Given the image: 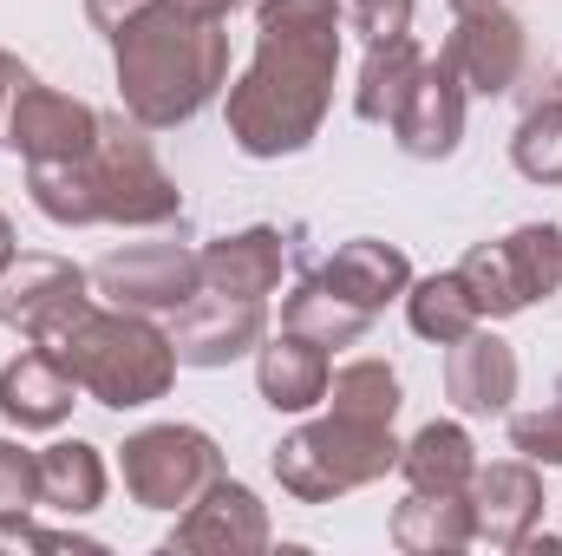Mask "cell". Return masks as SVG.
Here are the masks:
<instances>
[{
	"label": "cell",
	"instance_id": "cell-9",
	"mask_svg": "<svg viewBox=\"0 0 562 556\" xmlns=\"http://www.w3.org/2000/svg\"><path fill=\"white\" fill-rule=\"evenodd\" d=\"M99 294L112 308H138V314H177L183 301L203 294V249L183 243H132L119 256H105L99 269Z\"/></svg>",
	"mask_w": 562,
	"mask_h": 556
},
{
	"label": "cell",
	"instance_id": "cell-38",
	"mask_svg": "<svg viewBox=\"0 0 562 556\" xmlns=\"http://www.w3.org/2000/svg\"><path fill=\"white\" fill-rule=\"evenodd\" d=\"M13 256H20V243H13V223H7V216H0V269H7V263H13Z\"/></svg>",
	"mask_w": 562,
	"mask_h": 556
},
{
	"label": "cell",
	"instance_id": "cell-23",
	"mask_svg": "<svg viewBox=\"0 0 562 556\" xmlns=\"http://www.w3.org/2000/svg\"><path fill=\"white\" fill-rule=\"evenodd\" d=\"M393 544L406 556H451L471 544V504L451 491H413L393 511Z\"/></svg>",
	"mask_w": 562,
	"mask_h": 556
},
{
	"label": "cell",
	"instance_id": "cell-19",
	"mask_svg": "<svg viewBox=\"0 0 562 556\" xmlns=\"http://www.w3.org/2000/svg\"><path fill=\"white\" fill-rule=\"evenodd\" d=\"M281 263H288L281 230L256 223V230L216 236V243L203 249V288H216V294H243V301H269V294L281 288Z\"/></svg>",
	"mask_w": 562,
	"mask_h": 556
},
{
	"label": "cell",
	"instance_id": "cell-25",
	"mask_svg": "<svg viewBox=\"0 0 562 556\" xmlns=\"http://www.w3.org/2000/svg\"><path fill=\"white\" fill-rule=\"evenodd\" d=\"M406 321H413L419 341L451 347V341H464L484 314H477V301H471V288H464L458 269H438V276H419L406 288Z\"/></svg>",
	"mask_w": 562,
	"mask_h": 556
},
{
	"label": "cell",
	"instance_id": "cell-31",
	"mask_svg": "<svg viewBox=\"0 0 562 556\" xmlns=\"http://www.w3.org/2000/svg\"><path fill=\"white\" fill-rule=\"evenodd\" d=\"M510 445H517L530 465H562V380H557V393H550L537 413L510 419Z\"/></svg>",
	"mask_w": 562,
	"mask_h": 556
},
{
	"label": "cell",
	"instance_id": "cell-29",
	"mask_svg": "<svg viewBox=\"0 0 562 556\" xmlns=\"http://www.w3.org/2000/svg\"><path fill=\"white\" fill-rule=\"evenodd\" d=\"M510 164L530 184H562V92L524 112V125L510 138Z\"/></svg>",
	"mask_w": 562,
	"mask_h": 556
},
{
	"label": "cell",
	"instance_id": "cell-5",
	"mask_svg": "<svg viewBox=\"0 0 562 556\" xmlns=\"http://www.w3.org/2000/svg\"><path fill=\"white\" fill-rule=\"evenodd\" d=\"M92 170H99V210H105V223L157 230V223L183 216V190H177V177L157 164L150 132H144L132 112H112V119L99 125Z\"/></svg>",
	"mask_w": 562,
	"mask_h": 556
},
{
	"label": "cell",
	"instance_id": "cell-10",
	"mask_svg": "<svg viewBox=\"0 0 562 556\" xmlns=\"http://www.w3.org/2000/svg\"><path fill=\"white\" fill-rule=\"evenodd\" d=\"M105 112H92L86 99L72 92H53L40 79H26L7 105V144L26 157V164H59V157H92Z\"/></svg>",
	"mask_w": 562,
	"mask_h": 556
},
{
	"label": "cell",
	"instance_id": "cell-18",
	"mask_svg": "<svg viewBox=\"0 0 562 556\" xmlns=\"http://www.w3.org/2000/svg\"><path fill=\"white\" fill-rule=\"evenodd\" d=\"M321 281H327L340 301L380 314L386 301H400V294L413 288V263H406V249H393V243H380V236H353V243H340V249L321 263Z\"/></svg>",
	"mask_w": 562,
	"mask_h": 556
},
{
	"label": "cell",
	"instance_id": "cell-39",
	"mask_svg": "<svg viewBox=\"0 0 562 556\" xmlns=\"http://www.w3.org/2000/svg\"><path fill=\"white\" fill-rule=\"evenodd\" d=\"M557 92H562V79H557Z\"/></svg>",
	"mask_w": 562,
	"mask_h": 556
},
{
	"label": "cell",
	"instance_id": "cell-16",
	"mask_svg": "<svg viewBox=\"0 0 562 556\" xmlns=\"http://www.w3.org/2000/svg\"><path fill=\"white\" fill-rule=\"evenodd\" d=\"M72 407H79V380L66 374L59 354L33 347V354H20V360L0 367V413H7V425H20V432H53Z\"/></svg>",
	"mask_w": 562,
	"mask_h": 556
},
{
	"label": "cell",
	"instance_id": "cell-35",
	"mask_svg": "<svg viewBox=\"0 0 562 556\" xmlns=\"http://www.w3.org/2000/svg\"><path fill=\"white\" fill-rule=\"evenodd\" d=\"M144 0H86V20L99 26V33H119V20H132Z\"/></svg>",
	"mask_w": 562,
	"mask_h": 556
},
{
	"label": "cell",
	"instance_id": "cell-7",
	"mask_svg": "<svg viewBox=\"0 0 562 556\" xmlns=\"http://www.w3.org/2000/svg\"><path fill=\"white\" fill-rule=\"evenodd\" d=\"M86 288H92V276L66 256H13L0 269V321L53 354L72 334V321L92 308Z\"/></svg>",
	"mask_w": 562,
	"mask_h": 556
},
{
	"label": "cell",
	"instance_id": "cell-4",
	"mask_svg": "<svg viewBox=\"0 0 562 556\" xmlns=\"http://www.w3.org/2000/svg\"><path fill=\"white\" fill-rule=\"evenodd\" d=\"M386 471H400V438L380 419L327 413L276 445V478L294 504H334Z\"/></svg>",
	"mask_w": 562,
	"mask_h": 556
},
{
	"label": "cell",
	"instance_id": "cell-11",
	"mask_svg": "<svg viewBox=\"0 0 562 556\" xmlns=\"http://www.w3.org/2000/svg\"><path fill=\"white\" fill-rule=\"evenodd\" d=\"M262 341H269L262 301L216 294V288H203L196 301H183V308H177V334H170L177 367H229V360L256 354Z\"/></svg>",
	"mask_w": 562,
	"mask_h": 556
},
{
	"label": "cell",
	"instance_id": "cell-1",
	"mask_svg": "<svg viewBox=\"0 0 562 556\" xmlns=\"http://www.w3.org/2000/svg\"><path fill=\"white\" fill-rule=\"evenodd\" d=\"M340 0H262L256 7V59L229 86L223 119L243 157H294L321 138L340 73Z\"/></svg>",
	"mask_w": 562,
	"mask_h": 556
},
{
	"label": "cell",
	"instance_id": "cell-14",
	"mask_svg": "<svg viewBox=\"0 0 562 556\" xmlns=\"http://www.w3.org/2000/svg\"><path fill=\"white\" fill-rule=\"evenodd\" d=\"M393 138L419 164H438V157H451L464 144V79H458V66L445 53L419 66L406 105L393 112Z\"/></svg>",
	"mask_w": 562,
	"mask_h": 556
},
{
	"label": "cell",
	"instance_id": "cell-2",
	"mask_svg": "<svg viewBox=\"0 0 562 556\" xmlns=\"http://www.w3.org/2000/svg\"><path fill=\"white\" fill-rule=\"evenodd\" d=\"M112 59L119 99L144 132H177L216 105V92H229V33L183 0H144L132 20H119Z\"/></svg>",
	"mask_w": 562,
	"mask_h": 556
},
{
	"label": "cell",
	"instance_id": "cell-21",
	"mask_svg": "<svg viewBox=\"0 0 562 556\" xmlns=\"http://www.w3.org/2000/svg\"><path fill=\"white\" fill-rule=\"evenodd\" d=\"M40 504L59 518H92L105 504V458L86 438H59L40 452Z\"/></svg>",
	"mask_w": 562,
	"mask_h": 556
},
{
	"label": "cell",
	"instance_id": "cell-12",
	"mask_svg": "<svg viewBox=\"0 0 562 556\" xmlns=\"http://www.w3.org/2000/svg\"><path fill=\"white\" fill-rule=\"evenodd\" d=\"M464 504H471V544L524 551L537 537V518H543V478L524 458H497V465L471 471Z\"/></svg>",
	"mask_w": 562,
	"mask_h": 556
},
{
	"label": "cell",
	"instance_id": "cell-15",
	"mask_svg": "<svg viewBox=\"0 0 562 556\" xmlns=\"http://www.w3.org/2000/svg\"><path fill=\"white\" fill-rule=\"evenodd\" d=\"M445 400L458 413H504L517 400V347L491 327H471L445 354Z\"/></svg>",
	"mask_w": 562,
	"mask_h": 556
},
{
	"label": "cell",
	"instance_id": "cell-17",
	"mask_svg": "<svg viewBox=\"0 0 562 556\" xmlns=\"http://www.w3.org/2000/svg\"><path fill=\"white\" fill-rule=\"evenodd\" d=\"M327 380H334L327 347L307 341V334L281 327L276 341L256 347V387H262V400L276 413H314V407H327Z\"/></svg>",
	"mask_w": 562,
	"mask_h": 556
},
{
	"label": "cell",
	"instance_id": "cell-37",
	"mask_svg": "<svg viewBox=\"0 0 562 556\" xmlns=\"http://www.w3.org/2000/svg\"><path fill=\"white\" fill-rule=\"evenodd\" d=\"M190 13H210V20H229L236 7H249V0H183Z\"/></svg>",
	"mask_w": 562,
	"mask_h": 556
},
{
	"label": "cell",
	"instance_id": "cell-13",
	"mask_svg": "<svg viewBox=\"0 0 562 556\" xmlns=\"http://www.w3.org/2000/svg\"><path fill=\"white\" fill-rule=\"evenodd\" d=\"M170 551H183V556H256V551H269V511H262V498H256L249 485L216 478L190 511H177Z\"/></svg>",
	"mask_w": 562,
	"mask_h": 556
},
{
	"label": "cell",
	"instance_id": "cell-24",
	"mask_svg": "<svg viewBox=\"0 0 562 556\" xmlns=\"http://www.w3.org/2000/svg\"><path fill=\"white\" fill-rule=\"evenodd\" d=\"M419 66H425V53L413 46V33H406V40H380V46H367V59H360V86H353V112H360L367 125H393V112L406 105Z\"/></svg>",
	"mask_w": 562,
	"mask_h": 556
},
{
	"label": "cell",
	"instance_id": "cell-33",
	"mask_svg": "<svg viewBox=\"0 0 562 556\" xmlns=\"http://www.w3.org/2000/svg\"><path fill=\"white\" fill-rule=\"evenodd\" d=\"M413 7H419V0H347V26H353L367 46L406 40V33H413Z\"/></svg>",
	"mask_w": 562,
	"mask_h": 556
},
{
	"label": "cell",
	"instance_id": "cell-20",
	"mask_svg": "<svg viewBox=\"0 0 562 556\" xmlns=\"http://www.w3.org/2000/svg\"><path fill=\"white\" fill-rule=\"evenodd\" d=\"M400 471H406L413 491H451V498H464V485H471V471H477V445H471L464 425L431 419V425H419V432L400 445Z\"/></svg>",
	"mask_w": 562,
	"mask_h": 556
},
{
	"label": "cell",
	"instance_id": "cell-22",
	"mask_svg": "<svg viewBox=\"0 0 562 556\" xmlns=\"http://www.w3.org/2000/svg\"><path fill=\"white\" fill-rule=\"evenodd\" d=\"M26 197L46 223L59 230H86V223H105L99 210V170L92 157H59V164H26Z\"/></svg>",
	"mask_w": 562,
	"mask_h": 556
},
{
	"label": "cell",
	"instance_id": "cell-8",
	"mask_svg": "<svg viewBox=\"0 0 562 556\" xmlns=\"http://www.w3.org/2000/svg\"><path fill=\"white\" fill-rule=\"evenodd\" d=\"M445 7H451L445 59L458 66L464 92H477V99H504V92H517L524 59H530L524 20H517L504 0H445Z\"/></svg>",
	"mask_w": 562,
	"mask_h": 556
},
{
	"label": "cell",
	"instance_id": "cell-30",
	"mask_svg": "<svg viewBox=\"0 0 562 556\" xmlns=\"http://www.w3.org/2000/svg\"><path fill=\"white\" fill-rule=\"evenodd\" d=\"M504 249H510L517 276L530 288V301H550L562 288V230L557 223H524V230L504 236Z\"/></svg>",
	"mask_w": 562,
	"mask_h": 556
},
{
	"label": "cell",
	"instance_id": "cell-34",
	"mask_svg": "<svg viewBox=\"0 0 562 556\" xmlns=\"http://www.w3.org/2000/svg\"><path fill=\"white\" fill-rule=\"evenodd\" d=\"M7 551H72V556H99V537H72V531H33L26 511L20 518H0V556Z\"/></svg>",
	"mask_w": 562,
	"mask_h": 556
},
{
	"label": "cell",
	"instance_id": "cell-3",
	"mask_svg": "<svg viewBox=\"0 0 562 556\" xmlns=\"http://www.w3.org/2000/svg\"><path fill=\"white\" fill-rule=\"evenodd\" d=\"M53 354L66 360V374L79 380V393H92L112 413H132V407L164 400L170 380H177L170 334L150 314H138V308H86Z\"/></svg>",
	"mask_w": 562,
	"mask_h": 556
},
{
	"label": "cell",
	"instance_id": "cell-27",
	"mask_svg": "<svg viewBox=\"0 0 562 556\" xmlns=\"http://www.w3.org/2000/svg\"><path fill=\"white\" fill-rule=\"evenodd\" d=\"M400 374L386 367V360H347L334 380H327V407L347 419H380V425H393L400 419Z\"/></svg>",
	"mask_w": 562,
	"mask_h": 556
},
{
	"label": "cell",
	"instance_id": "cell-32",
	"mask_svg": "<svg viewBox=\"0 0 562 556\" xmlns=\"http://www.w3.org/2000/svg\"><path fill=\"white\" fill-rule=\"evenodd\" d=\"M40 504V452L0 438V518H20Z\"/></svg>",
	"mask_w": 562,
	"mask_h": 556
},
{
	"label": "cell",
	"instance_id": "cell-28",
	"mask_svg": "<svg viewBox=\"0 0 562 556\" xmlns=\"http://www.w3.org/2000/svg\"><path fill=\"white\" fill-rule=\"evenodd\" d=\"M458 276L471 288L477 314H491V321H510V314L530 308V288H524V276H517V263H510L504 243H477V249L458 263Z\"/></svg>",
	"mask_w": 562,
	"mask_h": 556
},
{
	"label": "cell",
	"instance_id": "cell-6",
	"mask_svg": "<svg viewBox=\"0 0 562 556\" xmlns=\"http://www.w3.org/2000/svg\"><path fill=\"white\" fill-rule=\"evenodd\" d=\"M125 491L144 511H190L223 478V445L196 425H144L119 445Z\"/></svg>",
	"mask_w": 562,
	"mask_h": 556
},
{
	"label": "cell",
	"instance_id": "cell-26",
	"mask_svg": "<svg viewBox=\"0 0 562 556\" xmlns=\"http://www.w3.org/2000/svg\"><path fill=\"white\" fill-rule=\"evenodd\" d=\"M281 327H288V334H307V341H321V347H353V341L373 327V314L353 308V301H340L327 281L314 276L281 301Z\"/></svg>",
	"mask_w": 562,
	"mask_h": 556
},
{
	"label": "cell",
	"instance_id": "cell-36",
	"mask_svg": "<svg viewBox=\"0 0 562 556\" xmlns=\"http://www.w3.org/2000/svg\"><path fill=\"white\" fill-rule=\"evenodd\" d=\"M26 79H33V73H26L13 53H0V144H7V105H13V92H20Z\"/></svg>",
	"mask_w": 562,
	"mask_h": 556
}]
</instances>
